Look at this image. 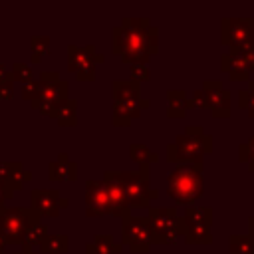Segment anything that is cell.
Here are the masks:
<instances>
[{
    "mask_svg": "<svg viewBox=\"0 0 254 254\" xmlns=\"http://www.w3.org/2000/svg\"><path fill=\"white\" fill-rule=\"evenodd\" d=\"M38 83H40V93L36 99H44L56 107H60L62 103H65L69 99L67 97L69 83H67V79H62L58 71H48V69L40 71Z\"/></svg>",
    "mask_w": 254,
    "mask_h": 254,
    "instance_id": "obj_12",
    "label": "cell"
},
{
    "mask_svg": "<svg viewBox=\"0 0 254 254\" xmlns=\"http://www.w3.org/2000/svg\"><path fill=\"white\" fill-rule=\"evenodd\" d=\"M6 77H12V73H10V69H8L4 64H0V81L6 79Z\"/></svg>",
    "mask_w": 254,
    "mask_h": 254,
    "instance_id": "obj_34",
    "label": "cell"
},
{
    "mask_svg": "<svg viewBox=\"0 0 254 254\" xmlns=\"http://www.w3.org/2000/svg\"><path fill=\"white\" fill-rule=\"evenodd\" d=\"M123 250L121 242H115L111 234H95L91 242L85 244V254H119Z\"/></svg>",
    "mask_w": 254,
    "mask_h": 254,
    "instance_id": "obj_19",
    "label": "cell"
},
{
    "mask_svg": "<svg viewBox=\"0 0 254 254\" xmlns=\"http://www.w3.org/2000/svg\"><path fill=\"white\" fill-rule=\"evenodd\" d=\"M129 155H131V159L139 165V167H149L151 163H155V161H159V157H157V153H153L147 145H143V143H133L131 147H129Z\"/></svg>",
    "mask_w": 254,
    "mask_h": 254,
    "instance_id": "obj_23",
    "label": "cell"
},
{
    "mask_svg": "<svg viewBox=\"0 0 254 254\" xmlns=\"http://www.w3.org/2000/svg\"><path fill=\"white\" fill-rule=\"evenodd\" d=\"M46 236H48V228H46V224L42 222V218H40V216H36V218L28 224V228H26V232H24L22 246H28V248L40 246V244H42V240H44Z\"/></svg>",
    "mask_w": 254,
    "mask_h": 254,
    "instance_id": "obj_20",
    "label": "cell"
},
{
    "mask_svg": "<svg viewBox=\"0 0 254 254\" xmlns=\"http://www.w3.org/2000/svg\"><path fill=\"white\" fill-rule=\"evenodd\" d=\"M222 42L232 48V54L248 52L254 42V20H222Z\"/></svg>",
    "mask_w": 254,
    "mask_h": 254,
    "instance_id": "obj_10",
    "label": "cell"
},
{
    "mask_svg": "<svg viewBox=\"0 0 254 254\" xmlns=\"http://www.w3.org/2000/svg\"><path fill=\"white\" fill-rule=\"evenodd\" d=\"M212 151V137L198 125H189L185 133L175 137V143L167 147V159L171 163H202V157Z\"/></svg>",
    "mask_w": 254,
    "mask_h": 254,
    "instance_id": "obj_2",
    "label": "cell"
},
{
    "mask_svg": "<svg viewBox=\"0 0 254 254\" xmlns=\"http://www.w3.org/2000/svg\"><path fill=\"white\" fill-rule=\"evenodd\" d=\"M103 185H105V190H107V200H109V214L111 216H117V218H127L131 216V206L119 187V183L113 179L111 171H105L103 173Z\"/></svg>",
    "mask_w": 254,
    "mask_h": 254,
    "instance_id": "obj_14",
    "label": "cell"
},
{
    "mask_svg": "<svg viewBox=\"0 0 254 254\" xmlns=\"http://www.w3.org/2000/svg\"><path fill=\"white\" fill-rule=\"evenodd\" d=\"M69 250V236L67 234H50L42 240L40 252L42 254H65Z\"/></svg>",
    "mask_w": 254,
    "mask_h": 254,
    "instance_id": "obj_21",
    "label": "cell"
},
{
    "mask_svg": "<svg viewBox=\"0 0 254 254\" xmlns=\"http://www.w3.org/2000/svg\"><path fill=\"white\" fill-rule=\"evenodd\" d=\"M121 244L135 254L149 252L153 246V230L147 216H127L121 218Z\"/></svg>",
    "mask_w": 254,
    "mask_h": 254,
    "instance_id": "obj_6",
    "label": "cell"
},
{
    "mask_svg": "<svg viewBox=\"0 0 254 254\" xmlns=\"http://www.w3.org/2000/svg\"><path fill=\"white\" fill-rule=\"evenodd\" d=\"M105 56L95 50L93 44L77 48L73 44L67 46V69L75 73L79 81H93L95 79V64H103Z\"/></svg>",
    "mask_w": 254,
    "mask_h": 254,
    "instance_id": "obj_7",
    "label": "cell"
},
{
    "mask_svg": "<svg viewBox=\"0 0 254 254\" xmlns=\"http://www.w3.org/2000/svg\"><path fill=\"white\" fill-rule=\"evenodd\" d=\"M167 192L179 202L190 206L202 196V163L177 165L167 177Z\"/></svg>",
    "mask_w": 254,
    "mask_h": 254,
    "instance_id": "obj_3",
    "label": "cell"
},
{
    "mask_svg": "<svg viewBox=\"0 0 254 254\" xmlns=\"http://www.w3.org/2000/svg\"><path fill=\"white\" fill-rule=\"evenodd\" d=\"M210 222H212V210L210 208L187 206V210L183 214L185 240L189 244H208L212 240Z\"/></svg>",
    "mask_w": 254,
    "mask_h": 254,
    "instance_id": "obj_9",
    "label": "cell"
},
{
    "mask_svg": "<svg viewBox=\"0 0 254 254\" xmlns=\"http://www.w3.org/2000/svg\"><path fill=\"white\" fill-rule=\"evenodd\" d=\"M111 175L119 183L131 208L149 206V202L159 196V192L149 183V167L145 165L139 167V171H111Z\"/></svg>",
    "mask_w": 254,
    "mask_h": 254,
    "instance_id": "obj_4",
    "label": "cell"
},
{
    "mask_svg": "<svg viewBox=\"0 0 254 254\" xmlns=\"http://www.w3.org/2000/svg\"><path fill=\"white\" fill-rule=\"evenodd\" d=\"M69 204V198L62 196L58 189H32L30 190V208L40 214V218L46 216H58L62 208Z\"/></svg>",
    "mask_w": 254,
    "mask_h": 254,
    "instance_id": "obj_11",
    "label": "cell"
},
{
    "mask_svg": "<svg viewBox=\"0 0 254 254\" xmlns=\"http://www.w3.org/2000/svg\"><path fill=\"white\" fill-rule=\"evenodd\" d=\"M14 254H36V252H34V248H28V246H22V250H18V252H14Z\"/></svg>",
    "mask_w": 254,
    "mask_h": 254,
    "instance_id": "obj_35",
    "label": "cell"
},
{
    "mask_svg": "<svg viewBox=\"0 0 254 254\" xmlns=\"http://www.w3.org/2000/svg\"><path fill=\"white\" fill-rule=\"evenodd\" d=\"M129 73H131V79H135V81H149L151 79V71H149V67L145 65V64H133L131 67H129Z\"/></svg>",
    "mask_w": 254,
    "mask_h": 254,
    "instance_id": "obj_28",
    "label": "cell"
},
{
    "mask_svg": "<svg viewBox=\"0 0 254 254\" xmlns=\"http://www.w3.org/2000/svg\"><path fill=\"white\" fill-rule=\"evenodd\" d=\"M0 179L12 190H20L24 187V183L32 179V171H26L22 161H2L0 163Z\"/></svg>",
    "mask_w": 254,
    "mask_h": 254,
    "instance_id": "obj_16",
    "label": "cell"
},
{
    "mask_svg": "<svg viewBox=\"0 0 254 254\" xmlns=\"http://www.w3.org/2000/svg\"><path fill=\"white\" fill-rule=\"evenodd\" d=\"M12 196H14V190L0 179V212H4V208H6L4 204H6V200H10Z\"/></svg>",
    "mask_w": 254,
    "mask_h": 254,
    "instance_id": "obj_32",
    "label": "cell"
},
{
    "mask_svg": "<svg viewBox=\"0 0 254 254\" xmlns=\"http://www.w3.org/2000/svg\"><path fill=\"white\" fill-rule=\"evenodd\" d=\"M4 246H6V244H4V240L0 238V254H4Z\"/></svg>",
    "mask_w": 254,
    "mask_h": 254,
    "instance_id": "obj_36",
    "label": "cell"
},
{
    "mask_svg": "<svg viewBox=\"0 0 254 254\" xmlns=\"http://www.w3.org/2000/svg\"><path fill=\"white\" fill-rule=\"evenodd\" d=\"M109 214V200L103 181L87 179L85 181V216H107Z\"/></svg>",
    "mask_w": 254,
    "mask_h": 254,
    "instance_id": "obj_13",
    "label": "cell"
},
{
    "mask_svg": "<svg viewBox=\"0 0 254 254\" xmlns=\"http://www.w3.org/2000/svg\"><path fill=\"white\" fill-rule=\"evenodd\" d=\"M56 121H58L62 127H73L75 121H77V101L69 97L65 103H62V105L58 107Z\"/></svg>",
    "mask_w": 254,
    "mask_h": 254,
    "instance_id": "obj_22",
    "label": "cell"
},
{
    "mask_svg": "<svg viewBox=\"0 0 254 254\" xmlns=\"http://www.w3.org/2000/svg\"><path fill=\"white\" fill-rule=\"evenodd\" d=\"M149 224L153 230V244H175L179 236H185L183 218L175 208H149Z\"/></svg>",
    "mask_w": 254,
    "mask_h": 254,
    "instance_id": "obj_5",
    "label": "cell"
},
{
    "mask_svg": "<svg viewBox=\"0 0 254 254\" xmlns=\"http://www.w3.org/2000/svg\"><path fill=\"white\" fill-rule=\"evenodd\" d=\"M190 105H192V107H200V109H206V107H208V103H206V95H204L202 89H196V91L192 93V97H190Z\"/></svg>",
    "mask_w": 254,
    "mask_h": 254,
    "instance_id": "obj_33",
    "label": "cell"
},
{
    "mask_svg": "<svg viewBox=\"0 0 254 254\" xmlns=\"http://www.w3.org/2000/svg\"><path fill=\"white\" fill-rule=\"evenodd\" d=\"M111 50L125 64H145L159 52V30L149 18H123L111 28Z\"/></svg>",
    "mask_w": 254,
    "mask_h": 254,
    "instance_id": "obj_1",
    "label": "cell"
},
{
    "mask_svg": "<svg viewBox=\"0 0 254 254\" xmlns=\"http://www.w3.org/2000/svg\"><path fill=\"white\" fill-rule=\"evenodd\" d=\"M48 179L54 183H62V181L73 183L77 179V165L69 159L67 153H60L58 159L48 165Z\"/></svg>",
    "mask_w": 254,
    "mask_h": 254,
    "instance_id": "obj_17",
    "label": "cell"
},
{
    "mask_svg": "<svg viewBox=\"0 0 254 254\" xmlns=\"http://www.w3.org/2000/svg\"><path fill=\"white\" fill-rule=\"evenodd\" d=\"M240 157L242 161H250V169H254V137H250V141L240 147Z\"/></svg>",
    "mask_w": 254,
    "mask_h": 254,
    "instance_id": "obj_31",
    "label": "cell"
},
{
    "mask_svg": "<svg viewBox=\"0 0 254 254\" xmlns=\"http://www.w3.org/2000/svg\"><path fill=\"white\" fill-rule=\"evenodd\" d=\"M230 254H254V244L248 236L230 238Z\"/></svg>",
    "mask_w": 254,
    "mask_h": 254,
    "instance_id": "obj_26",
    "label": "cell"
},
{
    "mask_svg": "<svg viewBox=\"0 0 254 254\" xmlns=\"http://www.w3.org/2000/svg\"><path fill=\"white\" fill-rule=\"evenodd\" d=\"M167 99H169V107H177V109H190V99L187 97V93L183 89H169L167 91Z\"/></svg>",
    "mask_w": 254,
    "mask_h": 254,
    "instance_id": "obj_25",
    "label": "cell"
},
{
    "mask_svg": "<svg viewBox=\"0 0 254 254\" xmlns=\"http://www.w3.org/2000/svg\"><path fill=\"white\" fill-rule=\"evenodd\" d=\"M113 89V101L123 103V101H133L141 97V83L135 79H115L111 83Z\"/></svg>",
    "mask_w": 254,
    "mask_h": 254,
    "instance_id": "obj_18",
    "label": "cell"
},
{
    "mask_svg": "<svg viewBox=\"0 0 254 254\" xmlns=\"http://www.w3.org/2000/svg\"><path fill=\"white\" fill-rule=\"evenodd\" d=\"M30 54L32 62L38 64L46 54H50V36H32L30 38Z\"/></svg>",
    "mask_w": 254,
    "mask_h": 254,
    "instance_id": "obj_24",
    "label": "cell"
},
{
    "mask_svg": "<svg viewBox=\"0 0 254 254\" xmlns=\"http://www.w3.org/2000/svg\"><path fill=\"white\" fill-rule=\"evenodd\" d=\"M10 73H12V79H14V81L28 83V81L34 79V71H32V67H30L28 64H24V62H14Z\"/></svg>",
    "mask_w": 254,
    "mask_h": 254,
    "instance_id": "obj_27",
    "label": "cell"
},
{
    "mask_svg": "<svg viewBox=\"0 0 254 254\" xmlns=\"http://www.w3.org/2000/svg\"><path fill=\"white\" fill-rule=\"evenodd\" d=\"M14 97V79L12 77H6L0 81V99L2 101H8Z\"/></svg>",
    "mask_w": 254,
    "mask_h": 254,
    "instance_id": "obj_30",
    "label": "cell"
},
{
    "mask_svg": "<svg viewBox=\"0 0 254 254\" xmlns=\"http://www.w3.org/2000/svg\"><path fill=\"white\" fill-rule=\"evenodd\" d=\"M202 91L206 95V103H208V109L212 111V115L214 117H226L228 105H230L228 91L222 89V85L218 81H204Z\"/></svg>",
    "mask_w": 254,
    "mask_h": 254,
    "instance_id": "obj_15",
    "label": "cell"
},
{
    "mask_svg": "<svg viewBox=\"0 0 254 254\" xmlns=\"http://www.w3.org/2000/svg\"><path fill=\"white\" fill-rule=\"evenodd\" d=\"M38 93H40V83H38V79H32V81H28V83H22V97H24L26 101H34V99L38 97Z\"/></svg>",
    "mask_w": 254,
    "mask_h": 254,
    "instance_id": "obj_29",
    "label": "cell"
},
{
    "mask_svg": "<svg viewBox=\"0 0 254 254\" xmlns=\"http://www.w3.org/2000/svg\"><path fill=\"white\" fill-rule=\"evenodd\" d=\"M36 216L40 214L34 212L30 206L28 208H20V206L4 208V212H0V238L4 240V244H22L24 232Z\"/></svg>",
    "mask_w": 254,
    "mask_h": 254,
    "instance_id": "obj_8",
    "label": "cell"
}]
</instances>
